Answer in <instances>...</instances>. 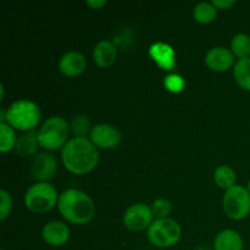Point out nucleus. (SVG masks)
I'll return each mask as SVG.
<instances>
[{"label": "nucleus", "instance_id": "obj_1", "mask_svg": "<svg viewBox=\"0 0 250 250\" xmlns=\"http://www.w3.org/2000/svg\"><path fill=\"white\" fill-rule=\"evenodd\" d=\"M61 160L68 172L83 176L98 166L99 151L87 137H73L61 150Z\"/></svg>", "mask_w": 250, "mask_h": 250}, {"label": "nucleus", "instance_id": "obj_2", "mask_svg": "<svg viewBox=\"0 0 250 250\" xmlns=\"http://www.w3.org/2000/svg\"><path fill=\"white\" fill-rule=\"evenodd\" d=\"M58 208L63 219L73 225H85L95 214L94 202L87 193L70 188L59 197Z\"/></svg>", "mask_w": 250, "mask_h": 250}, {"label": "nucleus", "instance_id": "obj_3", "mask_svg": "<svg viewBox=\"0 0 250 250\" xmlns=\"http://www.w3.org/2000/svg\"><path fill=\"white\" fill-rule=\"evenodd\" d=\"M41 109L31 100H17L6 110V124L14 129L24 133L34 131L41 122Z\"/></svg>", "mask_w": 250, "mask_h": 250}, {"label": "nucleus", "instance_id": "obj_4", "mask_svg": "<svg viewBox=\"0 0 250 250\" xmlns=\"http://www.w3.org/2000/svg\"><path fill=\"white\" fill-rule=\"evenodd\" d=\"M68 133L70 127L63 117H49L38 131L39 146L49 151L62 149L68 142Z\"/></svg>", "mask_w": 250, "mask_h": 250}, {"label": "nucleus", "instance_id": "obj_5", "mask_svg": "<svg viewBox=\"0 0 250 250\" xmlns=\"http://www.w3.org/2000/svg\"><path fill=\"white\" fill-rule=\"evenodd\" d=\"M182 229L176 220L156 219L146 229V237L153 246L158 248H171L180 242Z\"/></svg>", "mask_w": 250, "mask_h": 250}, {"label": "nucleus", "instance_id": "obj_6", "mask_svg": "<svg viewBox=\"0 0 250 250\" xmlns=\"http://www.w3.org/2000/svg\"><path fill=\"white\" fill-rule=\"evenodd\" d=\"M58 192L55 187L48 182H38L31 186L24 194V204L27 209L37 214L50 211L59 203Z\"/></svg>", "mask_w": 250, "mask_h": 250}, {"label": "nucleus", "instance_id": "obj_7", "mask_svg": "<svg viewBox=\"0 0 250 250\" xmlns=\"http://www.w3.org/2000/svg\"><path fill=\"white\" fill-rule=\"evenodd\" d=\"M222 207L227 216L234 221L246 219L250 212V193L248 188L234 186L226 190L222 199Z\"/></svg>", "mask_w": 250, "mask_h": 250}, {"label": "nucleus", "instance_id": "obj_8", "mask_svg": "<svg viewBox=\"0 0 250 250\" xmlns=\"http://www.w3.org/2000/svg\"><path fill=\"white\" fill-rule=\"evenodd\" d=\"M153 217L154 214L151 208L143 203H137L125 211L124 225L129 231L141 232L149 229V226L153 224Z\"/></svg>", "mask_w": 250, "mask_h": 250}, {"label": "nucleus", "instance_id": "obj_9", "mask_svg": "<svg viewBox=\"0 0 250 250\" xmlns=\"http://www.w3.org/2000/svg\"><path fill=\"white\" fill-rule=\"evenodd\" d=\"M89 139L97 148L114 149L121 143V133L116 127L107 124H99L92 127Z\"/></svg>", "mask_w": 250, "mask_h": 250}, {"label": "nucleus", "instance_id": "obj_10", "mask_svg": "<svg viewBox=\"0 0 250 250\" xmlns=\"http://www.w3.org/2000/svg\"><path fill=\"white\" fill-rule=\"evenodd\" d=\"M58 161L54 155L49 153H41L36 155L32 161L31 173L38 182H48L56 175Z\"/></svg>", "mask_w": 250, "mask_h": 250}, {"label": "nucleus", "instance_id": "obj_11", "mask_svg": "<svg viewBox=\"0 0 250 250\" xmlns=\"http://www.w3.org/2000/svg\"><path fill=\"white\" fill-rule=\"evenodd\" d=\"M205 63L211 71L225 72L234 65V55L231 49L217 46L208 51L205 56Z\"/></svg>", "mask_w": 250, "mask_h": 250}, {"label": "nucleus", "instance_id": "obj_12", "mask_svg": "<svg viewBox=\"0 0 250 250\" xmlns=\"http://www.w3.org/2000/svg\"><path fill=\"white\" fill-rule=\"evenodd\" d=\"M42 237L49 246L61 247L70 239V229L61 221H50L44 225Z\"/></svg>", "mask_w": 250, "mask_h": 250}, {"label": "nucleus", "instance_id": "obj_13", "mask_svg": "<svg viewBox=\"0 0 250 250\" xmlns=\"http://www.w3.org/2000/svg\"><path fill=\"white\" fill-rule=\"evenodd\" d=\"M149 55L163 70L171 71L176 66V53L170 44L163 42L151 44L149 48Z\"/></svg>", "mask_w": 250, "mask_h": 250}, {"label": "nucleus", "instance_id": "obj_14", "mask_svg": "<svg viewBox=\"0 0 250 250\" xmlns=\"http://www.w3.org/2000/svg\"><path fill=\"white\" fill-rule=\"evenodd\" d=\"M85 67H87V60L84 55L78 51H68L60 59L59 62L61 73L67 77H77L82 75Z\"/></svg>", "mask_w": 250, "mask_h": 250}, {"label": "nucleus", "instance_id": "obj_15", "mask_svg": "<svg viewBox=\"0 0 250 250\" xmlns=\"http://www.w3.org/2000/svg\"><path fill=\"white\" fill-rule=\"evenodd\" d=\"M117 59V49L112 42L102 41L94 46L93 50V60L95 65L102 68L110 67L114 65Z\"/></svg>", "mask_w": 250, "mask_h": 250}, {"label": "nucleus", "instance_id": "obj_16", "mask_svg": "<svg viewBox=\"0 0 250 250\" xmlns=\"http://www.w3.org/2000/svg\"><path fill=\"white\" fill-rule=\"evenodd\" d=\"M243 238L234 229H225L215 237L214 250H243Z\"/></svg>", "mask_w": 250, "mask_h": 250}, {"label": "nucleus", "instance_id": "obj_17", "mask_svg": "<svg viewBox=\"0 0 250 250\" xmlns=\"http://www.w3.org/2000/svg\"><path fill=\"white\" fill-rule=\"evenodd\" d=\"M38 146V132H26L17 139L15 150H16L17 155L22 156V158H28V156L34 155L37 153Z\"/></svg>", "mask_w": 250, "mask_h": 250}, {"label": "nucleus", "instance_id": "obj_18", "mask_svg": "<svg viewBox=\"0 0 250 250\" xmlns=\"http://www.w3.org/2000/svg\"><path fill=\"white\" fill-rule=\"evenodd\" d=\"M214 181L222 189H231L236 186L237 176L233 168L229 165H221L215 170Z\"/></svg>", "mask_w": 250, "mask_h": 250}, {"label": "nucleus", "instance_id": "obj_19", "mask_svg": "<svg viewBox=\"0 0 250 250\" xmlns=\"http://www.w3.org/2000/svg\"><path fill=\"white\" fill-rule=\"evenodd\" d=\"M233 76L239 87L250 92V58L241 59L234 63Z\"/></svg>", "mask_w": 250, "mask_h": 250}, {"label": "nucleus", "instance_id": "obj_20", "mask_svg": "<svg viewBox=\"0 0 250 250\" xmlns=\"http://www.w3.org/2000/svg\"><path fill=\"white\" fill-rule=\"evenodd\" d=\"M217 15V9L212 2H200L193 10V17L198 23L208 24L215 20Z\"/></svg>", "mask_w": 250, "mask_h": 250}, {"label": "nucleus", "instance_id": "obj_21", "mask_svg": "<svg viewBox=\"0 0 250 250\" xmlns=\"http://www.w3.org/2000/svg\"><path fill=\"white\" fill-rule=\"evenodd\" d=\"M231 51L239 60L250 58V37L248 34H236L231 41Z\"/></svg>", "mask_w": 250, "mask_h": 250}, {"label": "nucleus", "instance_id": "obj_22", "mask_svg": "<svg viewBox=\"0 0 250 250\" xmlns=\"http://www.w3.org/2000/svg\"><path fill=\"white\" fill-rule=\"evenodd\" d=\"M16 143L17 138L14 128L7 124H0V150L1 153H7V151L15 149Z\"/></svg>", "mask_w": 250, "mask_h": 250}, {"label": "nucleus", "instance_id": "obj_23", "mask_svg": "<svg viewBox=\"0 0 250 250\" xmlns=\"http://www.w3.org/2000/svg\"><path fill=\"white\" fill-rule=\"evenodd\" d=\"M171 210H172V205L167 199H164V198L156 199L151 205V211L156 219H166L171 214Z\"/></svg>", "mask_w": 250, "mask_h": 250}, {"label": "nucleus", "instance_id": "obj_24", "mask_svg": "<svg viewBox=\"0 0 250 250\" xmlns=\"http://www.w3.org/2000/svg\"><path fill=\"white\" fill-rule=\"evenodd\" d=\"M164 85H165V88L168 90V92L181 93L183 89H185L186 81L183 80L182 76L172 73V75L166 76L165 80H164Z\"/></svg>", "mask_w": 250, "mask_h": 250}, {"label": "nucleus", "instance_id": "obj_25", "mask_svg": "<svg viewBox=\"0 0 250 250\" xmlns=\"http://www.w3.org/2000/svg\"><path fill=\"white\" fill-rule=\"evenodd\" d=\"M71 129H72L75 137H85V134L89 131V120L82 115L76 116L71 124Z\"/></svg>", "mask_w": 250, "mask_h": 250}, {"label": "nucleus", "instance_id": "obj_26", "mask_svg": "<svg viewBox=\"0 0 250 250\" xmlns=\"http://www.w3.org/2000/svg\"><path fill=\"white\" fill-rule=\"evenodd\" d=\"M12 210V198L5 189L0 190V220L4 221Z\"/></svg>", "mask_w": 250, "mask_h": 250}, {"label": "nucleus", "instance_id": "obj_27", "mask_svg": "<svg viewBox=\"0 0 250 250\" xmlns=\"http://www.w3.org/2000/svg\"><path fill=\"white\" fill-rule=\"evenodd\" d=\"M211 2L217 10H229V7L236 4L234 0H212Z\"/></svg>", "mask_w": 250, "mask_h": 250}, {"label": "nucleus", "instance_id": "obj_28", "mask_svg": "<svg viewBox=\"0 0 250 250\" xmlns=\"http://www.w3.org/2000/svg\"><path fill=\"white\" fill-rule=\"evenodd\" d=\"M85 4H87V6H89L90 9L99 10L106 5V1H105V0H88Z\"/></svg>", "mask_w": 250, "mask_h": 250}, {"label": "nucleus", "instance_id": "obj_29", "mask_svg": "<svg viewBox=\"0 0 250 250\" xmlns=\"http://www.w3.org/2000/svg\"><path fill=\"white\" fill-rule=\"evenodd\" d=\"M197 250H209L208 248H198Z\"/></svg>", "mask_w": 250, "mask_h": 250}, {"label": "nucleus", "instance_id": "obj_30", "mask_svg": "<svg viewBox=\"0 0 250 250\" xmlns=\"http://www.w3.org/2000/svg\"><path fill=\"white\" fill-rule=\"evenodd\" d=\"M248 190H249V193H250V180H249V182H248Z\"/></svg>", "mask_w": 250, "mask_h": 250}, {"label": "nucleus", "instance_id": "obj_31", "mask_svg": "<svg viewBox=\"0 0 250 250\" xmlns=\"http://www.w3.org/2000/svg\"><path fill=\"white\" fill-rule=\"evenodd\" d=\"M1 250H5V249H1Z\"/></svg>", "mask_w": 250, "mask_h": 250}]
</instances>
